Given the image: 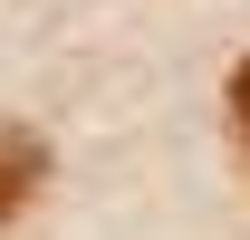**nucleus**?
<instances>
[{
    "label": "nucleus",
    "mask_w": 250,
    "mask_h": 240,
    "mask_svg": "<svg viewBox=\"0 0 250 240\" xmlns=\"http://www.w3.org/2000/svg\"><path fill=\"white\" fill-rule=\"evenodd\" d=\"M39 173H48V154H39V135H0V221L39 192Z\"/></svg>",
    "instance_id": "obj_1"
},
{
    "label": "nucleus",
    "mask_w": 250,
    "mask_h": 240,
    "mask_svg": "<svg viewBox=\"0 0 250 240\" xmlns=\"http://www.w3.org/2000/svg\"><path fill=\"white\" fill-rule=\"evenodd\" d=\"M231 125H241V144H250V58H241V77H231Z\"/></svg>",
    "instance_id": "obj_2"
}]
</instances>
